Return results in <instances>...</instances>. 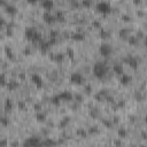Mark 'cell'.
<instances>
[{
    "mask_svg": "<svg viewBox=\"0 0 147 147\" xmlns=\"http://www.w3.org/2000/svg\"><path fill=\"white\" fill-rule=\"evenodd\" d=\"M108 71V67L106 65L105 62H95L93 64V75L96 78H103L107 75Z\"/></svg>",
    "mask_w": 147,
    "mask_h": 147,
    "instance_id": "cell-1",
    "label": "cell"
},
{
    "mask_svg": "<svg viewBox=\"0 0 147 147\" xmlns=\"http://www.w3.org/2000/svg\"><path fill=\"white\" fill-rule=\"evenodd\" d=\"M34 32H36V29H34V28H32V26H29V28H26V29H25V32H24V34H25V38H26L28 40H32Z\"/></svg>",
    "mask_w": 147,
    "mask_h": 147,
    "instance_id": "cell-14",
    "label": "cell"
},
{
    "mask_svg": "<svg viewBox=\"0 0 147 147\" xmlns=\"http://www.w3.org/2000/svg\"><path fill=\"white\" fill-rule=\"evenodd\" d=\"M5 53H6L7 57H9L10 60H13V59H14V53H13V51H11V48H10V47L6 46V47H5Z\"/></svg>",
    "mask_w": 147,
    "mask_h": 147,
    "instance_id": "cell-23",
    "label": "cell"
},
{
    "mask_svg": "<svg viewBox=\"0 0 147 147\" xmlns=\"http://www.w3.org/2000/svg\"><path fill=\"white\" fill-rule=\"evenodd\" d=\"M117 134H118L119 138H125L126 134H127V131H126L124 127H119V129L117 130Z\"/></svg>",
    "mask_w": 147,
    "mask_h": 147,
    "instance_id": "cell-24",
    "label": "cell"
},
{
    "mask_svg": "<svg viewBox=\"0 0 147 147\" xmlns=\"http://www.w3.org/2000/svg\"><path fill=\"white\" fill-rule=\"evenodd\" d=\"M8 146V140L6 138L0 139V147H7Z\"/></svg>",
    "mask_w": 147,
    "mask_h": 147,
    "instance_id": "cell-30",
    "label": "cell"
},
{
    "mask_svg": "<svg viewBox=\"0 0 147 147\" xmlns=\"http://www.w3.org/2000/svg\"><path fill=\"white\" fill-rule=\"evenodd\" d=\"M31 82H32L37 87H42V85H44V80H42L41 76H40L39 74H37V72H33V74L31 75Z\"/></svg>",
    "mask_w": 147,
    "mask_h": 147,
    "instance_id": "cell-6",
    "label": "cell"
},
{
    "mask_svg": "<svg viewBox=\"0 0 147 147\" xmlns=\"http://www.w3.org/2000/svg\"><path fill=\"white\" fill-rule=\"evenodd\" d=\"M42 18H44V21H45L46 23H48V24H52V23H54V22L56 21L55 15H54L53 13L48 11V10H46V11L42 14Z\"/></svg>",
    "mask_w": 147,
    "mask_h": 147,
    "instance_id": "cell-7",
    "label": "cell"
},
{
    "mask_svg": "<svg viewBox=\"0 0 147 147\" xmlns=\"http://www.w3.org/2000/svg\"><path fill=\"white\" fill-rule=\"evenodd\" d=\"M2 24H5V20H3V17L0 15V25H2Z\"/></svg>",
    "mask_w": 147,
    "mask_h": 147,
    "instance_id": "cell-42",
    "label": "cell"
},
{
    "mask_svg": "<svg viewBox=\"0 0 147 147\" xmlns=\"http://www.w3.org/2000/svg\"><path fill=\"white\" fill-rule=\"evenodd\" d=\"M31 41H33V42H42V34H41L39 31L36 30V32H34L33 38H32Z\"/></svg>",
    "mask_w": 147,
    "mask_h": 147,
    "instance_id": "cell-19",
    "label": "cell"
},
{
    "mask_svg": "<svg viewBox=\"0 0 147 147\" xmlns=\"http://www.w3.org/2000/svg\"><path fill=\"white\" fill-rule=\"evenodd\" d=\"M140 147H146V146H145V145H141V146H140Z\"/></svg>",
    "mask_w": 147,
    "mask_h": 147,
    "instance_id": "cell-43",
    "label": "cell"
},
{
    "mask_svg": "<svg viewBox=\"0 0 147 147\" xmlns=\"http://www.w3.org/2000/svg\"><path fill=\"white\" fill-rule=\"evenodd\" d=\"M70 82L72 84H75V85H80V84L84 83V77H83V75L80 72L75 71V72H72L70 75Z\"/></svg>",
    "mask_w": 147,
    "mask_h": 147,
    "instance_id": "cell-5",
    "label": "cell"
},
{
    "mask_svg": "<svg viewBox=\"0 0 147 147\" xmlns=\"http://www.w3.org/2000/svg\"><path fill=\"white\" fill-rule=\"evenodd\" d=\"M51 44H49V41L47 40V41H42V42H40V51L42 52V53H45V52H47L49 48H51Z\"/></svg>",
    "mask_w": 147,
    "mask_h": 147,
    "instance_id": "cell-20",
    "label": "cell"
},
{
    "mask_svg": "<svg viewBox=\"0 0 147 147\" xmlns=\"http://www.w3.org/2000/svg\"><path fill=\"white\" fill-rule=\"evenodd\" d=\"M36 119L38 122H45L46 121V114H44L42 111H37L36 113Z\"/></svg>",
    "mask_w": 147,
    "mask_h": 147,
    "instance_id": "cell-22",
    "label": "cell"
},
{
    "mask_svg": "<svg viewBox=\"0 0 147 147\" xmlns=\"http://www.w3.org/2000/svg\"><path fill=\"white\" fill-rule=\"evenodd\" d=\"M64 53H56V54H51V59L55 62H62L64 59Z\"/></svg>",
    "mask_w": 147,
    "mask_h": 147,
    "instance_id": "cell-17",
    "label": "cell"
},
{
    "mask_svg": "<svg viewBox=\"0 0 147 147\" xmlns=\"http://www.w3.org/2000/svg\"><path fill=\"white\" fill-rule=\"evenodd\" d=\"M95 7H96L98 11H100V13H102V14H108V13H110V10H111V6H110L109 2H107V1H99V2L95 5Z\"/></svg>",
    "mask_w": 147,
    "mask_h": 147,
    "instance_id": "cell-3",
    "label": "cell"
},
{
    "mask_svg": "<svg viewBox=\"0 0 147 147\" xmlns=\"http://www.w3.org/2000/svg\"><path fill=\"white\" fill-rule=\"evenodd\" d=\"M51 101H52V103H53V105H55V106H57V105H60V103H61V99H60L59 94H57V95H54V96L51 99Z\"/></svg>",
    "mask_w": 147,
    "mask_h": 147,
    "instance_id": "cell-26",
    "label": "cell"
},
{
    "mask_svg": "<svg viewBox=\"0 0 147 147\" xmlns=\"http://www.w3.org/2000/svg\"><path fill=\"white\" fill-rule=\"evenodd\" d=\"M92 24H93L94 26H96V28H101V23H100L99 21H93Z\"/></svg>",
    "mask_w": 147,
    "mask_h": 147,
    "instance_id": "cell-38",
    "label": "cell"
},
{
    "mask_svg": "<svg viewBox=\"0 0 147 147\" xmlns=\"http://www.w3.org/2000/svg\"><path fill=\"white\" fill-rule=\"evenodd\" d=\"M119 82H121L122 85H129L132 82V77L130 75H127V74L124 72L123 75L119 76Z\"/></svg>",
    "mask_w": 147,
    "mask_h": 147,
    "instance_id": "cell-9",
    "label": "cell"
},
{
    "mask_svg": "<svg viewBox=\"0 0 147 147\" xmlns=\"http://www.w3.org/2000/svg\"><path fill=\"white\" fill-rule=\"evenodd\" d=\"M71 38H72L74 40H76V41H82V40H84V39H85V36H84V33H83V32L77 31V32L71 33Z\"/></svg>",
    "mask_w": 147,
    "mask_h": 147,
    "instance_id": "cell-16",
    "label": "cell"
},
{
    "mask_svg": "<svg viewBox=\"0 0 147 147\" xmlns=\"http://www.w3.org/2000/svg\"><path fill=\"white\" fill-rule=\"evenodd\" d=\"M41 6H42L46 10L49 11V9H52V8L54 7V1H53V0H42V1H41Z\"/></svg>",
    "mask_w": 147,
    "mask_h": 147,
    "instance_id": "cell-15",
    "label": "cell"
},
{
    "mask_svg": "<svg viewBox=\"0 0 147 147\" xmlns=\"http://www.w3.org/2000/svg\"><path fill=\"white\" fill-rule=\"evenodd\" d=\"M11 109H13V100L11 99H6L5 100V110L7 113H9V111H11Z\"/></svg>",
    "mask_w": 147,
    "mask_h": 147,
    "instance_id": "cell-21",
    "label": "cell"
},
{
    "mask_svg": "<svg viewBox=\"0 0 147 147\" xmlns=\"http://www.w3.org/2000/svg\"><path fill=\"white\" fill-rule=\"evenodd\" d=\"M7 77L5 74H0V86H6L7 85Z\"/></svg>",
    "mask_w": 147,
    "mask_h": 147,
    "instance_id": "cell-25",
    "label": "cell"
},
{
    "mask_svg": "<svg viewBox=\"0 0 147 147\" xmlns=\"http://www.w3.org/2000/svg\"><path fill=\"white\" fill-rule=\"evenodd\" d=\"M127 41H129L130 44L134 45V44H137V42H138V38H137V37H134V36H129Z\"/></svg>",
    "mask_w": 147,
    "mask_h": 147,
    "instance_id": "cell-28",
    "label": "cell"
},
{
    "mask_svg": "<svg viewBox=\"0 0 147 147\" xmlns=\"http://www.w3.org/2000/svg\"><path fill=\"white\" fill-rule=\"evenodd\" d=\"M8 123H9V121H8L7 117L0 116V124H2V125H8Z\"/></svg>",
    "mask_w": 147,
    "mask_h": 147,
    "instance_id": "cell-29",
    "label": "cell"
},
{
    "mask_svg": "<svg viewBox=\"0 0 147 147\" xmlns=\"http://www.w3.org/2000/svg\"><path fill=\"white\" fill-rule=\"evenodd\" d=\"M59 96H60L61 101H67L68 102V101L74 100V94L70 91H62V92H60Z\"/></svg>",
    "mask_w": 147,
    "mask_h": 147,
    "instance_id": "cell-8",
    "label": "cell"
},
{
    "mask_svg": "<svg viewBox=\"0 0 147 147\" xmlns=\"http://www.w3.org/2000/svg\"><path fill=\"white\" fill-rule=\"evenodd\" d=\"M99 52H100V54H101L102 56L107 57V56H109V55L113 53V47H111L110 44L103 42V44H101V45L99 46Z\"/></svg>",
    "mask_w": 147,
    "mask_h": 147,
    "instance_id": "cell-4",
    "label": "cell"
},
{
    "mask_svg": "<svg viewBox=\"0 0 147 147\" xmlns=\"http://www.w3.org/2000/svg\"><path fill=\"white\" fill-rule=\"evenodd\" d=\"M85 90H86V92H87V93H91L92 87H91V86H86V87H85Z\"/></svg>",
    "mask_w": 147,
    "mask_h": 147,
    "instance_id": "cell-41",
    "label": "cell"
},
{
    "mask_svg": "<svg viewBox=\"0 0 147 147\" xmlns=\"http://www.w3.org/2000/svg\"><path fill=\"white\" fill-rule=\"evenodd\" d=\"M113 71H114L116 75L121 76V75L124 74V67H123L121 63H115V64L113 65Z\"/></svg>",
    "mask_w": 147,
    "mask_h": 147,
    "instance_id": "cell-12",
    "label": "cell"
},
{
    "mask_svg": "<svg viewBox=\"0 0 147 147\" xmlns=\"http://www.w3.org/2000/svg\"><path fill=\"white\" fill-rule=\"evenodd\" d=\"M65 55H68L70 59H74V57H75V52H74V49H72L71 47H68L67 51H65Z\"/></svg>",
    "mask_w": 147,
    "mask_h": 147,
    "instance_id": "cell-27",
    "label": "cell"
},
{
    "mask_svg": "<svg viewBox=\"0 0 147 147\" xmlns=\"http://www.w3.org/2000/svg\"><path fill=\"white\" fill-rule=\"evenodd\" d=\"M17 106H18L21 109H24V108H25V102L22 101V100H20V101L17 102Z\"/></svg>",
    "mask_w": 147,
    "mask_h": 147,
    "instance_id": "cell-34",
    "label": "cell"
},
{
    "mask_svg": "<svg viewBox=\"0 0 147 147\" xmlns=\"http://www.w3.org/2000/svg\"><path fill=\"white\" fill-rule=\"evenodd\" d=\"M100 36H101V38H108V32L107 31H105L103 29H101V31H100Z\"/></svg>",
    "mask_w": 147,
    "mask_h": 147,
    "instance_id": "cell-31",
    "label": "cell"
},
{
    "mask_svg": "<svg viewBox=\"0 0 147 147\" xmlns=\"http://www.w3.org/2000/svg\"><path fill=\"white\" fill-rule=\"evenodd\" d=\"M6 87L9 91H14V90H16L18 87V82H16V80H9V82H7Z\"/></svg>",
    "mask_w": 147,
    "mask_h": 147,
    "instance_id": "cell-18",
    "label": "cell"
},
{
    "mask_svg": "<svg viewBox=\"0 0 147 147\" xmlns=\"http://www.w3.org/2000/svg\"><path fill=\"white\" fill-rule=\"evenodd\" d=\"M126 62H127V64H129L132 69H137V68H138V59H137V57H134V56H129V57L126 59Z\"/></svg>",
    "mask_w": 147,
    "mask_h": 147,
    "instance_id": "cell-11",
    "label": "cell"
},
{
    "mask_svg": "<svg viewBox=\"0 0 147 147\" xmlns=\"http://www.w3.org/2000/svg\"><path fill=\"white\" fill-rule=\"evenodd\" d=\"M88 132H90V133H98V132H99V130H98V127H96V126H91V127H90V130H88Z\"/></svg>",
    "mask_w": 147,
    "mask_h": 147,
    "instance_id": "cell-33",
    "label": "cell"
},
{
    "mask_svg": "<svg viewBox=\"0 0 147 147\" xmlns=\"http://www.w3.org/2000/svg\"><path fill=\"white\" fill-rule=\"evenodd\" d=\"M123 18H124V21H130L131 20V17L127 16V15H123Z\"/></svg>",
    "mask_w": 147,
    "mask_h": 147,
    "instance_id": "cell-40",
    "label": "cell"
},
{
    "mask_svg": "<svg viewBox=\"0 0 147 147\" xmlns=\"http://www.w3.org/2000/svg\"><path fill=\"white\" fill-rule=\"evenodd\" d=\"M102 123H103L106 126H108V127H110V126H111V122H110V121H108V119H102Z\"/></svg>",
    "mask_w": 147,
    "mask_h": 147,
    "instance_id": "cell-35",
    "label": "cell"
},
{
    "mask_svg": "<svg viewBox=\"0 0 147 147\" xmlns=\"http://www.w3.org/2000/svg\"><path fill=\"white\" fill-rule=\"evenodd\" d=\"M56 144L57 142L52 138H46L44 141H41V146L42 147H54V146H56Z\"/></svg>",
    "mask_w": 147,
    "mask_h": 147,
    "instance_id": "cell-13",
    "label": "cell"
},
{
    "mask_svg": "<svg viewBox=\"0 0 147 147\" xmlns=\"http://www.w3.org/2000/svg\"><path fill=\"white\" fill-rule=\"evenodd\" d=\"M23 147H42L41 140L38 137H30L23 142Z\"/></svg>",
    "mask_w": 147,
    "mask_h": 147,
    "instance_id": "cell-2",
    "label": "cell"
},
{
    "mask_svg": "<svg viewBox=\"0 0 147 147\" xmlns=\"http://www.w3.org/2000/svg\"><path fill=\"white\" fill-rule=\"evenodd\" d=\"M77 133L80 134L82 137H86V136H87V132H86L85 130H82V129H78V130H77Z\"/></svg>",
    "mask_w": 147,
    "mask_h": 147,
    "instance_id": "cell-32",
    "label": "cell"
},
{
    "mask_svg": "<svg viewBox=\"0 0 147 147\" xmlns=\"http://www.w3.org/2000/svg\"><path fill=\"white\" fill-rule=\"evenodd\" d=\"M80 3H82L83 6H86V7H87V6H91V3H92V2H91V1H88V0H83Z\"/></svg>",
    "mask_w": 147,
    "mask_h": 147,
    "instance_id": "cell-36",
    "label": "cell"
},
{
    "mask_svg": "<svg viewBox=\"0 0 147 147\" xmlns=\"http://www.w3.org/2000/svg\"><path fill=\"white\" fill-rule=\"evenodd\" d=\"M74 99H76L78 102H80V101L83 100V96H82V95H74Z\"/></svg>",
    "mask_w": 147,
    "mask_h": 147,
    "instance_id": "cell-39",
    "label": "cell"
},
{
    "mask_svg": "<svg viewBox=\"0 0 147 147\" xmlns=\"http://www.w3.org/2000/svg\"><path fill=\"white\" fill-rule=\"evenodd\" d=\"M5 10H6L7 13L14 15V14L17 13V7H16L14 3H7V2H6V5H5Z\"/></svg>",
    "mask_w": 147,
    "mask_h": 147,
    "instance_id": "cell-10",
    "label": "cell"
},
{
    "mask_svg": "<svg viewBox=\"0 0 147 147\" xmlns=\"http://www.w3.org/2000/svg\"><path fill=\"white\" fill-rule=\"evenodd\" d=\"M68 122H69V118L68 117H65V118H63L62 121H61V125L63 126V125H67L68 124Z\"/></svg>",
    "mask_w": 147,
    "mask_h": 147,
    "instance_id": "cell-37",
    "label": "cell"
}]
</instances>
